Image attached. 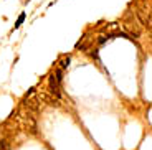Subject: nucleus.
<instances>
[{
    "mask_svg": "<svg viewBox=\"0 0 152 150\" xmlns=\"http://www.w3.org/2000/svg\"><path fill=\"white\" fill-rule=\"evenodd\" d=\"M22 124H23V129L28 132V134L35 135L37 134V122H35V117L31 114H25L22 119Z\"/></svg>",
    "mask_w": 152,
    "mask_h": 150,
    "instance_id": "f257e3e1",
    "label": "nucleus"
},
{
    "mask_svg": "<svg viewBox=\"0 0 152 150\" xmlns=\"http://www.w3.org/2000/svg\"><path fill=\"white\" fill-rule=\"evenodd\" d=\"M37 99L38 102H42V104H50V106H60V102H58L56 98H53L50 92H46V91H40V92L37 94Z\"/></svg>",
    "mask_w": 152,
    "mask_h": 150,
    "instance_id": "f03ea898",
    "label": "nucleus"
},
{
    "mask_svg": "<svg viewBox=\"0 0 152 150\" xmlns=\"http://www.w3.org/2000/svg\"><path fill=\"white\" fill-rule=\"evenodd\" d=\"M48 87H50V94H51L53 98H56V99H60V98H61L60 83L56 81L55 74H50V76H48Z\"/></svg>",
    "mask_w": 152,
    "mask_h": 150,
    "instance_id": "7ed1b4c3",
    "label": "nucleus"
},
{
    "mask_svg": "<svg viewBox=\"0 0 152 150\" xmlns=\"http://www.w3.org/2000/svg\"><path fill=\"white\" fill-rule=\"evenodd\" d=\"M25 107H27L28 114H37L38 111H40V102L37 101V99H28V101H25Z\"/></svg>",
    "mask_w": 152,
    "mask_h": 150,
    "instance_id": "20e7f679",
    "label": "nucleus"
},
{
    "mask_svg": "<svg viewBox=\"0 0 152 150\" xmlns=\"http://www.w3.org/2000/svg\"><path fill=\"white\" fill-rule=\"evenodd\" d=\"M126 30L129 31V33H132L134 36H139V35H141V28H139V25H136V23H126Z\"/></svg>",
    "mask_w": 152,
    "mask_h": 150,
    "instance_id": "39448f33",
    "label": "nucleus"
},
{
    "mask_svg": "<svg viewBox=\"0 0 152 150\" xmlns=\"http://www.w3.org/2000/svg\"><path fill=\"white\" fill-rule=\"evenodd\" d=\"M69 63H71V60H69V56L63 58V60L60 61V64H61V68H63V69H66V68L69 66Z\"/></svg>",
    "mask_w": 152,
    "mask_h": 150,
    "instance_id": "423d86ee",
    "label": "nucleus"
},
{
    "mask_svg": "<svg viewBox=\"0 0 152 150\" xmlns=\"http://www.w3.org/2000/svg\"><path fill=\"white\" fill-rule=\"evenodd\" d=\"M25 22V13H20V17H18V20L15 22V28H20L22 26V23Z\"/></svg>",
    "mask_w": 152,
    "mask_h": 150,
    "instance_id": "0eeeda50",
    "label": "nucleus"
},
{
    "mask_svg": "<svg viewBox=\"0 0 152 150\" xmlns=\"http://www.w3.org/2000/svg\"><path fill=\"white\" fill-rule=\"evenodd\" d=\"M0 150H12L10 147H8V143L5 142L4 139H0Z\"/></svg>",
    "mask_w": 152,
    "mask_h": 150,
    "instance_id": "6e6552de",
    "label": "nucleus"
},
{
    "mask_svg": "<svg viewBox=\"0 0 152 150\" xmlns=\"http://www.w3.org/2000/svg\"><path fill=\"white\" fill-rule=\"evenodd\" d=\"M107 42V35H101V36L98 38V43L99 45H103V43H106Z\"/></svg>",
    "mask_w": 152,
    "mask_h": 150,
    "instance_id": "1a4fd4ad",
    "label": "nucleus"
}]
</instances>
